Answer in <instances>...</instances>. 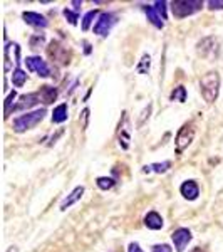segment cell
<instances>
[{
  "mask_svg": "<svg viewBox=\"0 0 223 252\" xmlns=\"http://www.w3.org/2000/svg\"><path fill=\"white\" fill-rule=\"evenodd\" d=\"M200 89L206 103H215L220 93V74L217 71L206 72L200 79Z\"/></svg>",
  "mask_w": 223,
  "mask_h": 252,
  "instance_id": "6da1fadb",
  "label": "cell"
},
{
  "mask_svg": "<svg viewBox=\"0 0 223 252\" xmlns=\"http://www.w3.org/2000/svg\"><path fill=\"white\" fill-rule=\"evenodd\" d=\"M44 116H46V109H35V111L26 113V115L14 120V129L17 133H24L27 129H32L44 120Z\"/></svg>",
  "mask_w": 223,
  "mask_h": 252,
  "instance_id": "7a4b0ae2",
  "label": "cell"
},
{
  "mask_svg": "<svg viewBox=\"0 0 223 252\" xmlns=\"http://www.w3.org/2000/svg\"><path fill=\"white\" fill-rule=\"evenodd\" d=\"M201 7H203L201 0H175V2H171V12L178 19L188 17L195 12L201 10Z\"/></svg>",
  "mask_w": 223,
  "mask_h": 252,
  "instance_id": "3957f363",
  "label": "cell"
},
{
  "mask_svg": "<svg viewBox=\"0 0 223 252\" xmlns=\"http://www.w3.org/2000/svg\"><path fill=\"white\" fill-rule=\"evenodd\" d=\"M195 138V126L193 123H186L180 128V131H178L176 135V153H181L183 150L188 148L190 145H192Z\"/></svg>",
  "mask_w": 223,
  "mask_h": 252,
  "instance_id": "277c9868",
  "label": "cell"
},
{
  "mask_svg": "<svg viewBox=\"0 0 223 252\" xmlns=\"http://www.w3.org/2000/svg\"><path fill=\"white\" fill-rule=\"evenodd\" d=\"M26 66L30 72H37L40 78H49L51 76V69H49L47 63L39 56H30L26 59Z\"/></svg>",
  "mask_w": 223,
  "mask_h": 252,
  "instance_id": "5b68a950",
  "label": "cell"
},
{
  "mask_svg": "<svg viewBox=\"0 0 223 252\" xmlns=\"http://www.w3.org/2000/svg\"><path fill=\"white\" fill-rule=\"evenodd\" d=\"M218 39L215 37H205L203 40L198 42V54L201 58H213V56H218Z\"/></svg>",
  "mask_w": 223,
  "mask_h": 252,
  "instance_id": "8992f818",
  "label": "cell"
},
{
  "mask_svg": "<svg viewBox=\"0 0 223 252\" xmlns=\"http://www.w3.org/2000/svg\"><path fill=\"white\" fill-rule=\"evenodd\" d=\"M49 58L57 61L60 64H69V59H71V54L67 52V49L64 46H60L57 40H52L51 46L47 47Z\"/></svg>",
  "mask_w": 223,
  "mask_h": 252,
  "instance_id": "52a82bcc",
  "label": "cell"
},
{
  "mask_svg": "<svg viewBox=\"0 0 223 252\" xmlns=\"http://www.w3.org/2000/svg\"><path fill=\"white\" fill-rule=\"evenodd\" d=\"M116 24V17L112 14H108V12H104V14L99 15V20L96 22L94 26V34L97 35H108V32L111 31V27Z\"/></svg>",
  "mask_w": 223,
  "mask_h": 252,
  "instance_id": "ba28073f",
  "label": "cell"
},
{
  "mask_svg": "<svg viewBox=\"0 0 223 252\" xmlns=\"http://www.w3.org/2000/svg\"><path fill=\"white\" fill-rule=\"evenodd\" d=\"M171 239H173V244H175V249L178 252H183L185 247L188 246V242L192 241V232L188 229H176L175 232L171 234Z\"/></svg>",
  "mask_w": 223,
  "mask_h": 252,
  "instance_id": "9c48e42d",
  "label": "cell"
},
{
  "mask_svg": "<svg viewBox=\"0 0 223 252\" xmlns=\"http://www.w3.org/2000/svg\"><path fill=\"white\" fill-rule=\"evenodd\" d=\"M22 17L27 24H29V26L35 27V29H46V27L49 26L47 19L44 17V15L37 14V12H24Z\"/></svg>",
  "mask_w": 223,
  "mask_h": 252,
  "instance_id": "30bf717a",
  "label": "cell"
},
{
  "mask_svg": "<svg viewBox=\"0 0 223 252\" xmlns=\"http://www.w3.org/2000/svg\"><path fill=\"white\" fill-rule=\"evenodd\" d=\"M39 99H40V96L34 94V93H30V94H24V96H20L19 103L15 104L12 109H14V111H24V109H29L32 106H35V104L39 103Z\"/></svg>",
  "mask_w": 223,
  "mask_h": 252,
  "instance_id": "8fae6325",
  "label": "cell"
},
{
  "mask_svg": "<svg viewBox=\"0 0 223 252\" xmlns=\"http://www.w3.org/2000/svg\"><path fill=\"white\" fill-rule=\"evenodd\" d=\"M181 195L186 198V200H196L198 195H200V189H198L196 182L193 180H186L183 185L180 187Z\"/></svg>",
  "mask_w": 223,
  "mask_h": 252,
  "instance_id": "7c38bea8",
  "label": "cell"
},
{
  "mask_svg": "<svg viewBox=\"0 0 223 252\" xmlns=\"http://www.w3.org/2000/svg\"><path fill=\"white\" fill-rule=\"evenodd\" d=\"M83 193H84V187H76V189L72 190V192L69 193L62 202H60V210H67L71 205H74L76 202L81 200V197H83Z\"/></svg>",
  "mask_w": 223,
  "mask_h": 252,
  "instance_id": "4fadbf2b",
  "label": "cell"
},
{
  "mask_svg": "<svg viewBox=\"0 0 223 252\" xmlns=\"http://www.w3.org/2000/svg\"><path fill=\"white\" fill-rule=\"evenodd\" d=\"M143 10L146 12V15H148V20H151V24L155 27H158V29H163L165 27V19L160 15V12H158L155 7L151 5H144Z\"/></svg>",
  "mask_w": 223,
  "mask_h": 252,
  "instance_id": "5bb4252c",
  "label": "cell"
},
{
  "mask_svg": "<svg viewBox=\"0 0 223 252\" xmlns=\"http://www.w3.org/2000/svg\"><path fill=\"white\" fill-rule=\"evenodd\" d=\"M144 225L151 230H160L163 227V217L158 212H149L144 217Z\"/></svg>",
  "mask_w": 223,
  "mask_h": 252,
  "instance_id": "9a60e30c",
  "label": "cell"
},
{
  "mask_svg": "<svg viewBox=\"0 0 223 252\" xmlns=\"http://www.w3.org/2000/svg\"><path fill=\"white\" fill-rule=\"evenodd\" d=\"M39 96L46 104H51V103H54L56 97H57V89L52 86H42L39 91Z\"/></svg>",
  "mask_w": 223,
  "mask_h": 252,
  "instance_id": "2e32d148",
  "label": "cell"
},
{
  "mask_svg": "<svg viewBox=\"0 0 223 252\" xmlns=\"http://www.w3.org/2000/svg\"><path fill=\"white\" fill-rule=\"evenodd\" d=\"M67 104L62 103L52 111V123H64L67 120Z\"/></svg>",
  "mask_w": 223,
  "mask_h": 252,
  "instance_id": "e0dca14e",
  "label": "cell"
},
{
  "mask_svg": "<svg viewBox=\"0 0 223 252\" xmlns=\"http://www.w3.org/2000/svg\"><path fill=\"white\" fill-rule=\"evenodd\" d=\"M26 81H27V74L20 67H17L14 72H12V83H14V86L22 88L24 84H26Z\"/></svg>",
  "mask_w": 223,
  "mask_h": 252,
  "instance_id": "ac0fdd59",
  "label": "cell"
},
{
  "mask_svg": "<svg viewBox=\"0 0 223 252\" xmlns=\"http://www.w3.org/2000/svg\"><path fill=\"white\" fill-rule=\"evenodd\" d=\"M171 166L169 161H163V163H153V165H146L143 168V172H156V173H165L166 170Z\"/></svg>",
  "mask_w": 223,
  "mask_h": 252,
  "instance_id": "d6986e66",
  "label": "cell"
},
{
  "mask_svg": "<svg viewBox=\"0 0 223 252\" xmlns=\"http://www.w3.org/2000/svg\"><path fill=\"white\" fill-rule=\"evenodd\" d=\"M171 99L173 101H180V103H185V101H186V89H185V86L175 88V91L171 93Z\"/></svg>",
  "mask_w": 223,
  "mask_h": 252,
  "instance_id": "ffe728a7",
  "label": "cell"
},
{
  "mask_svg": "<svg viewBox=\"0 0 223 252\" xmlns=\"http://www.w3.org/2000/svg\"><path fill=\"white\" fill-rule=\"evenodd\" d=\"M97 187H99L101 190H109V189H112L114 187V180L112 178H106V177H101V178H97Z\"/></svg>",
  "mask_w": 223,
  "mask_h": 252,
  "instance_id": "44dd1931",
  "label": "cell"
},
{
  "mask_svg": "<svg viewBox=\"0 0 223 252\" xmlns=\"http://www.w3.org/2000/svg\"><path fill=\"white\" fill-rule=\"evenodd\" d=\"M96 15H97V10H91V12H87V14L84 15V19H83V29L84 31H87L89 27H91V24L94 22Z\"/></svg>",
  "mask_w": 223,
  "mask_h": 252,
  "instance_id": "7402d4cb",
  "label": "cell"
},
{
  "mask_svg": "<svg viewBox=\"0 0 223 252\" xmlns=\"http://www.w3.org/2000/svg\"><path fill=\"white\" fill-rule=\"evenodd\" d=\"M64 15H66V19L69 20L71 26H76V24H78V12H71L69 9H64Z\"/></svg>",
  "mask_w": 223,
  "mask_h": 252,
  "instance_id": "603a6c76",
  "label": "cell"
},
{
  "mask_svg": "<svg viewBox=\"0 0 223 252\" xmlns=\"http://www.w3.org/2000/svg\"><path fill=\"white\" fill-rule=\"evenodd\" d=\"M149 113H151V104H148V106H146V108L143 109V113H141V118H139V120H138V123H136L138 126H139V128L144 125L146 118H149Z\"/></svg>",
  "mask_w": 223,
  "mask_h": 252,
  "instance_id": "cb8c5ba5",
  "label": "cell"
},
{
  "mask_svg": "<svg viewBox=\"0 0 223 252\" xmlns=\"http://www.w3.org/2000/svg\"><path fill=\"white\" fill-rule=\"evenodd\" d=\"M42 44H44V35H40V34L34 35V37L30 39V47L32 49H39Z\"/></svg>",
  "mask_w": 223,
  "mask_h": 252,
  "instance_id": "d4e9b609",
  "label": "cell"
},
{
  "mask_svg": "<svg viewBox=\"0 0 223 252\" xmlns=\"http://www.w3.org/2000/svg\"><path fill=\"white\" fill-rule=\"evenodd\" d=\"M15 97H17V93L12 91L10 94H9V97H7V99H5V118H7V115H9V113H10V109H12V108H10V106H12V101H14Z\"/></svg>",
  "mask_w": 223,
  "mask_h": 252,
  "instance_id": "484cf974",
  "label": "cell"
},
{
  "mask_svg": "<svg viewBox=\"0 0 223 252\" xmlns=\"http://www.w3.org/2000/svg\"><path fill=\"white\" fill-rule=\"evenodd\" d=\"M155 9L160 12V15L166 20V2H155Z\"/></svg>",
  "mask_w": 223,
  "mask_h": 252,
  "instance_id": "4316f807",
  "label": "cell"
},
{
  "mask_svg": "<svg viewBox=\"0 0 223 252\" xmlns=\"http://www.w3.org/2000/svg\"><path fill=\"white\" fill-rule=\"evenodd\" d=\"M208 7L212 10H220V9H223V0H210Z\"/></svg>",
  "mask_w": 223,
  "mask_h": 252,
  "instance_id": "83f0119b",
  "label": "cell"
},
{
  "mask_svg": "<svg viewBox=\"0 0 223 252\" xmlns=\"http://www.w3.org/2000/svg\"><path fill=\"white\" fill-rule=\"evenodd\" d=\"M153 252H173L171 247L168 244H160V246H155L153 247Z\"/></svg>",
  "mask_w": 223,
  "mask_h": 252,
  "instance_id": "f1b7e54d",
  "label": "cell"
},
{
  "mask_svg": "<svg viewBox=\"0 0 223 252\" xmlns=\"http://www.w3.org/2000/svg\"><path fill=\"white\" fill-rule=\"evenodd\" d=\"M144 66L149 67V56H143V63H141V66L138 67V71H139V72H146Z\"/></svg>",
  "mask_w": 223,
  "mask_h": 252,
  "instance_id": "f546056e",
  "label": "cell"
},
{
  "mask_svg": "<svg viewBox=\"0 0 223 252\" xmlns=\"http://www.w3.org/2000/svg\"><path fill=\"white\" fill-rule=\"evenodd\" d=\"M128 252H143V251H141L139 244L133 242V244H129V249H128Z\"/></svg>",
  "mask_w": 223,
  "mask_h": 252,
  "instance_id": "4dcf8cb0",
  "label": "cell"
},
{
  "mask_svg": "<svg viewBox=\"0 0 223 252\" xmlns=\"http://www.w3.org/2000/svg\"><path fill=\"white\" fill-rule=\"evenodd\" d=\"M192 252H205L203 249H200V247H196V249H193Z\"/></svg>",
  "mask_w": 223,
  "mask_h": 252,
  "instance_id": "1f68e13d",
  "label": "cell"
},
{
  "mask_svg": "<svg viewBox=\"0 0 223 252\" xmlns=\"http://www.w3.org/2000/svg\"><path fill=\"white\" fill-rule=\"evenodd\" d=\"M7 252H17V247H10V249L7 251Z\"/></svg>",
  "mask_w": 223,
  "mask_h": 252,
  "instance_id": "d6a6232c",
  "label": "cell"
}]
</instances>
